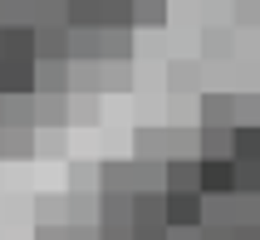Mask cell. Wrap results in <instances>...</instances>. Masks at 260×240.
Segmentation results:
<instances>
[{
  "mask_svg": "<svg viewBox=\"0 0 260 240\" xmlns=\"http://www.w3.org/2000/svg\"><path fill=\"white\" fill-rule=\"evenodd\" d=\"M167 226H202V191L197 186H167Z\"/></svg>",
  "mask_w": 260,
  "mask_h": 240,
  "instance_id": "2",
  "label": "cell"
},
{
  "mask_svg": "<svg viewBox=\"0 0 260 240\" xmlns=\"http://www.w3.org/2000/svg\"><path fill=\"white\" fill-rule=\"evenodd\" d=\"M162 177H167V186H197V162H172ZM197 191H202V186H197Z\"/></svg>",
  "mask_w": 260,
  "mask_h": 240,
  "instance_id": "8",
  "label": "cell"
},
{
  "mask_svg": "<svg viewBox=\"0 0 260 240\" xmlns=\"http://www.w3.org/2000/svg\"><path fill=\"white\" fill-rule=\"evenodd\" d=\"M236 191H260V157H236Z\"/></svg>",
  "mask_w": 260,
  "mask_h": 240,
  "instance_id": "6",
  "label": "cell"
},
{
  "mask_svg": "<svg viewBox=\"0 0 260 240\" xmlns=\"http://www.w3.org/2000/svg\"><path fill=\"white\" fill-rule=\"evenodd\" d=\"M197 186H202V196H231L236 191V162L226 157H202L197 162Z\"/></svg>",
  "mask_w": 260,
  "mask_h": 240,
  "instance_id": "1",
  "label": "cell"
},
{
  "mask_svg": "<svg viewBox=\"0 0 260 240\" xmlns=\"http://www.w3.org/2000/svg\"><path fill=\"white\" fill-rule=\"evenodd\" d=\"M35 54H54V59H64V54H69V40H64V29L40 25V35H35Z\"/></svg>",
  "mask_w": 260,
  "mask_h": 240,
  "instance_id": "5",
  "label": "cell"
},
{
  "mask_svg": "<svg viewBox=\"0 0 260 240\" xmlns=\"http://www.w3.org/2000/svg\"><path fill=\"white\" fill-rule=\"evenodd\" d=\"M0 108H5V93H0Z\"/></svg>",
  "mask_w": 260,
  "mask_h": 240,
  "instance_id": "10",
  "label": "cell"
},
{
  "mask_svg": "<svg viewBox=\"0 0 260 240\" xmlns=\"http://www.w3.org/2000/svg\"><path fill=\"white\" fill-rule=\"evenodd\" d=\"M226 108H231V98H206V118L211 123H226Z\"/></svg>",
  "mask_w": 260,
  "mask_h": 240,
  "instance_id": "9",
  "label": "cell"
},
{
  "mask_svg": "<svg viewBox=\"0 0 260 240\" xmlns=\"http://www.w3.org/2000/svg\"><path fill=\"white\" fill-rule=\"evenodd\" d=\"M202 142H206L202 157H231V127H216V123H211L202 132Z\"/></svg>",
  "mask_w": 260,
  "mask_h": 240,
  "instance_id": "7",
  "label": "cell"
},
{
  "mask_svg": "<svg viewBox=\"0 0 260 240\" xmlns=\"http://www.w3.org/2000/svg\"><path fill=\"white\" fill-rule=\"evenodd\" d=\"M0 59H35V29L29 25H0Z\"/></svg>",
  "mask_w": 260,
  "mask_h": 240,
  "instance_id": "4",
  "label": "cell"
},
{
  "mask_svg": "<svg viewBox=\"0 0 260 240\" xmlns=\"http://www.w3.org/2000/svg\"><path fill=\"white\" fill-rule=\"evenodd\" d=\"M0 93H35V59H0Z\"/></svg>",
  "mask_w": 260,
  "mask_h": 240,
  "instance_id": "3",
  "label": "cell"
}]
</instances>
